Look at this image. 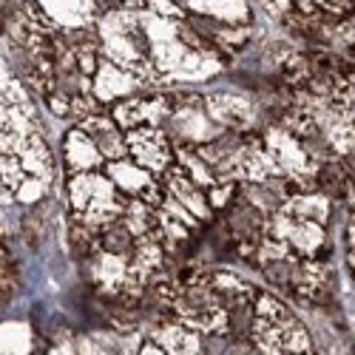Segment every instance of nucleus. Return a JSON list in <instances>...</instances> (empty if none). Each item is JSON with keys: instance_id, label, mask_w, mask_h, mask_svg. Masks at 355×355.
Masks as SVG:
<instances>
[{"instance_id": "obj_1", "label": "nucleus", "mask_w": 355, "mask_h": 355, "mask_svg": "<svg viewBox=\"0 0 355 355\" xmlns=\"http://www.w3.org/2000/svg\"><path fill=\"white\" fill-rule=\"evenodd\" d=\"M250 347L259 352H313V338L304 324L295 318L287 304H282L270 293H256Z\"/></svg>"}, {"instance_id": "obj_2", "label": "nucleus", "mask_w": 355, "mask_h": 355, "mask_svg": "<svg viewBox=\"0 0 355 355\" xmlns=\"http://www.w3.org/2000/svg\"><path fill=\"white\" fill-rule=\"evenodd\" d=\"M128 157L148 168L154 176H162L176 162V145L162 125H139L125 131Z\"/></svg>"}, {"instance_id": "obj_3", "label": "nucleus", "mask_w": 355, "mask_h": 355, "mask_svg": "<svg viewBox=\"0 0 355 355\" xmlns=\"http://www.w3.org/2000/svg\"><path fill=\"white\" fill-rule=\"evenodd\" d=\"M142 85H145V83H142L137 74H131V71L123 69V66H116L114 60H108L105 54H103V60H100L94 77H92V92H94V97H97L103 105H114L116 100L137 94Z\"/></svg>"}, {"instance_id": "obj_4", "label": "nucleus", "mask_w": 355, "mask_h": 355, "mask_svg": "<svg viewBox=\"0 0 355 355\" xmlns=\"http://www.w3.org/2000/svg\"><path fill=\"white\" fill-rule=\"evenodd\" d=\"M105 157L97 148V142L88 137L80 125H74L66 137H63V168L66 173H85V171H103L105 168Z\"/></svg>"}, {"instance_id": "obj_5", "label": "nucleus", "mask_w": 355, "mask_h": 355, "mask_svg": "<svg viewBox=\"0 0 355 355\" xmlns=\"http://www.w3.org/2000/svg\"><path fill=\"white\" fill-rule=\"evenodd\" d=\"M205 111H208V116L225 131H250L256 114H253V105L242 97L236 94H211L208 100H205Z\"/></svg>"}, {"instance_id": "obj_6", "label": "nucleus", "mask_w": 355, "mask_h": 355, "mask_svg": "<svg viewBox=\"0 0 355 355\" xmlns=\"http://www.w3.org/2000/svg\"><path fill=\"white\" fill-rule=\"evenodd\" d=\"M88 137L97 142V148L103 151V157L111 162V159H120V157H128V142H125V131L116 125L114 116H105L103 111H94L83 116L77 123Z\"/></svg>"}, {"instance_id": "obj_7", "label": "nucleus", "mask_w": 355, "mask_h": 355, "mask_svg": "<svg viewBox=\"0 0 355 355\" xmlns=\"http://www.w3.org/2000/svg\"><path fill=\"white\" fill-rule=\"evenodd\" d=\"M105 173L111 176L114 185L120 188L128 199L142 196L148 185L157 182V176H154L151 171H148V168H142L137 159H131V157H120V159L105 162Z\"/></svg>"}, {"instance_id": "obj_8", "label": "nucleus", "mask_w": 355, "mask_h": 355, "mask_svg": "<svg viewBox=\"0 0 355 355\" xmlns=\"http://www.w3.org/2000/svg\"><path fill=\"white\" fill-rule=\"evenodd\" d=\"M162 352H199L202 349V341H199V333L191 330L188 324H182L180 318H171V321H162L151 330V336Z\"/></svg>"}, {"instance_id": "obj_9", "label": "nucleus", "mask_w": 355, "mask_h": 355, "mask_svg": "<svg viewBox=\"0 0 355 355\" xmlns=\"http://www.w3.org/2000/svg\"><path fill=\"white\" fill-rule=\"evenodd\" d=\"M23 165V171L28 176H40V180H49L51 182V168H54V159H51V151H49V145L43 139L40 131H35L32 137H28L23 145H20V151L15 154Z\"/></svg>"}, {"instance_id": "obj_10", "label": "nucleus", "mask_w": 355, "mask_h": 355, "mask_svg": "<svg viewBox=\"0 0 355 355\" xmlns=\"http://www.w3.org/2000/svg\"><path fill=\"white\" fill-rule=\"evenodd\" d=\"M17 290V268L9 256V248L6 242L0 239V304H6Z\"/></svg>"}, {"instance_id": "obj_11", "label": "nucleus", "mask_w": 355, "mask_h": 355, "mask_svg": "<svg viewBox=\"0 0 355 355\" xmlns=\"http://www.w3.org/2000/svg\"><path fill=\"white\" fill-rule=\"evenodd\" d=\"M46 188H49V180H40V176H28V173H26V176H23V182L17 185V202L32 205V202L43 199Z\"/></svg>"}, {"instance_id": "obj_12", "label": "nucleus", "mask_w": 355, "mask_h": 355, "mask_svg": "<svg viewBox=\"0 0 355 355\" xmlns=\"http://www.w3.org/2000/svg\"><path fill=\"white\" fill-rule=\"evenodd\" d=\"M145 12H151L165 20H185L188 12L176 3V0H145Z\"/></svg>"}, {"instance_id": "obj_13", "label": "nucleus", "mask_w": 355, "mask_h": 355, "mask_svg": "<svg viewBox=\"0 0 355 355\" xmlns=\"http://www.w3.org/2000/svg\"><path fill=\"white\" fill-rule=\"evenodd\" d=\"M352 276H355V268H352Z\"/></svg>"}]
</instances>
